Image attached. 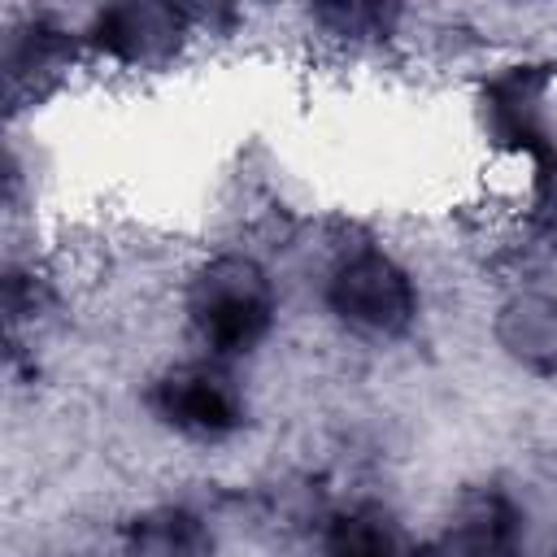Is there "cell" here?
I'll return each mask as SVG.
<instances>
[{"mask_svg":"<svg viewBox=\"0 0 557 557\" xmlns=\"http://www.w3.org/2000/svg\"><path fill=\"white\" fill-rule=\"evenodd\" d=\"M278 313V296L270 274L239 252L205 261L187 283V322L209 357H244L252 352Z\"/></svg>","mask_w":557,"mask_h":557,"instance_id":"6da1fadb","label":"cell"},{"mask_svg":"<svg viewBox=\"0 0 557 557\" xmlns=\"http://www.w3.org/2000/svg\"><path fill=\"white\" fill-rule=\"evenodd\" d=\"M326 305L335 309V318L344 326L374 335V339H387L413 322L418 292H413L409 274L387 252L357 248L335 265L331 283H326Z\"/></svg>","mask_w":557,"mask_h":557,"instance_id":"7a4b0ae2","label":"cell"},{"mask_svg":"<svg viewBox=\"0 0 557 557\" xmlns=\"http://www.w3.org/2000/svg\"><path fill=\"white\" fill-rule=\"evenodd\" d=\"M152 409L187 440H226L244 426V396L226 361H178L152 383Z\"/></svg>","mask_w":557,"mask_h":557,"instance_id":"3957f363","label":"cell"},{"mask_svg":"<svg viewBox=\"0 0 557 557\" xmlns=\"http://www.w3.org/2000/svg\"><path fill=\"white\" fill-rule=\"evenodd\" d=\"M183 35V13L165 4H117L104 9L91 26V48L122 65H152L170 57L174 39Z\"/></svg>","mask_w":557,"mask_h":557,"instance_id":"277c9868","label":"cell"},{"mask_svg":"<svg viewBox=\"0 0 557 557\" xmlns=\"http://www.w3.org/2000/svg\"><path fill=\"white\" fill-rule=\"evenodd\" d=\"M440 557H518V513L500 492L470 496L448 531Z\"/></svg>","mask_w":557,"mask_h":557,"instance_id":"5b68a950","label":"cell"},{"mask_svg":"<svg viewBox=\"0 0 557 557\" xmlns=\"http://www.w3.org/2000/svg\"><path fill=\"white\" fill-rule=\"evenodd\" d=\"M326 557H409L400 522L379 505L339 509L326 527Z\"/></svg>","mask_w":557,"mask_h":557,"instance_id":"8992f818","label":"cell"}]
</instances>
